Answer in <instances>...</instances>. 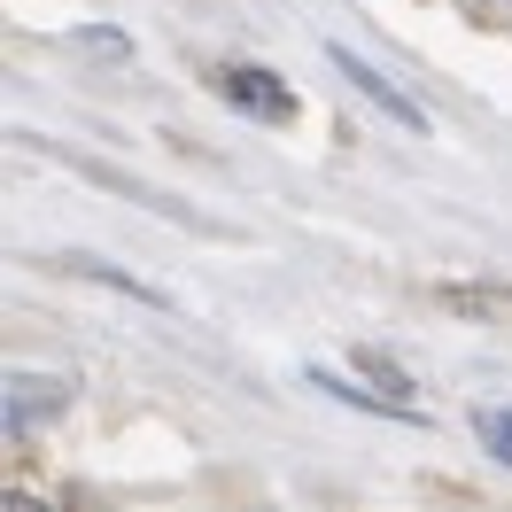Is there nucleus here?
<instances>
[{"mask_svg": "<svg viewBox=\"0 0 512 512\" xmlns=\"http://www.w3.org/2000/svg\"><path fill=\"white\" fill-rule=\"evenodd\" d=\"M474 435H481V450H489V458H505V466H512V412L481 404V412H474Z\"/></svg>", "mask_w": 512, "mask_h": 512, "instance_id": "20e7f679", "label": "nucleus"}, {"mask_svg": "<svg viewBox=\"0 0 512 512\" xmlns=\"http://www.w3.org/2000/svg\"><path fill=\"white\" fill-rule=\"evenodd\" d=\"M326 63L342 70V78H350L357 94H365L373 109H381V117H396L404 132H427V109H419V101L404 94V86H396V78H388L381 63H365V55H350V47H326Z\"/></svg>", "mask_w": 512, "mask_h": 512, "instance_id": "f257e3e1", "label": "nucleus"}, {"mask_svg": "<svg viewBox=\"0 0 512 512\" xmlns=\"http://www.w3.org/2000/svg\"><path fill=\"white\" fill-rule=\"evenodd\" d=\"M70 388L78 381H39V373H16L8 381V404H0V419H8V435H24L39 412H55V404H70Z\"/></svg>", "mask_w": 512, "mask_h": 512, "instance_id": "7ed1b4c3", "label": "nucleus"}, {"mask_svg": "<svg viewBox=\"0 0 512 512\" xmlns=\"http://www.w3.org/2000/svg\"><path fill=\"white\" fill-rule=\"evenodd\" d=\"M218 94L233 101V109L264 117V125H288V117H295V94L272 78V70H249V63H225V70H218Z\"/></svg>", "mask_w": 512, "mask_h": 512, "instance_id": "f03ea898", "label": "nucleus"}]
</instances>
